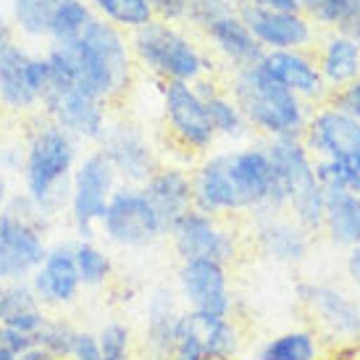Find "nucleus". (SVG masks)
I'll list each match as a JSON object with an SVG mask.
<instances>
[{"label": "nucleus", "mask_w": 360, "mask_h": 360, "mask_svg": "<svg viewBox=\"0 0 360 360\" xmlns=\"http://www.w3.org/2000/svg\"><path fill=\"white\" fill-rule=\"evenodd\" d=\"M234 11L231 6H226L224 0H190L187 3V16L184 24H190L192 30H205L208 24H213L216 19H221L224 13Z\"/></svg>", "instance_id": "nucleus-37"}, {"label": "nucleus", "mask_w": 360, "mask_h": 360, "mask_svg": "<svg viewBox=\"0 0 360 360\" xmlns=\"http://www.w3.org/2000/svg\"><path fill=\"white\" fill-rule=\"evenodd\" d=\"M250 6L271 13H300L297 0H250Z\"/></svg>", "instance_id": "nucleus-44"}, {"label": "nucleus", "mask_w": 360, "mask_h": 360, "mask_svg": "<svg viewBox=\"0 0 360 360\" xmlns=\"http://www.w3.org/2000/svg\"><path fill=\"white\" fill-rule=\"evenodd\" d=\"M74 263L79 274L82 290H103L116 274L110 252L98 240H74Z\"/></svg>", "instance_id": "nucleus-29"}, {"label": "nucleus", "mask_w": 360, "mask_h": 360, "mask_svg": "<svg viewBox=\"0 0 360 360\" xmlns=\"http://www.w3.org/2000/svg\"><path fill=\"white\" fill-rule=\"evenodd\" d=\"M237 13L263 51H308L316 40V27L302 13H271L250 3Z\"/></svg>", "instance_id": "nucleus-17"}, {"label": "nucleus", "mask_w": 360, "mask_h": 360, "mask_svg": "<svg viewBox=\"0 0 360 360\" xmlns=\"http://www.w3.org/2000/svg\"><path fill=\"white\" fill-rule=\"evenodd\" d=\"M98 360H105V358H98Z\"/></svg>", "instance_id": "nucleus-52"}, {"label": "nucleus", "mask_w": 360, "mask_h": 360, "mask_svg": "<svg viewBox=\"0 0 360 360\" xmlns=\"http://www.w3.org/2000/svg\"><path fill=\"white\" fill-rule=\"evenodd\" d=\"M260 66L300 101L308 103L310 108L329 103L331 90L321 77L316 56H310L308 51H266Z\"/></svg>", "instance_id": "nucleus-18"}, {"label": "nucleus", "mask_w": 360, "mask_h": 360, "mask_svg": "<svg viewBox=\"0 0 360 360\" xmlns=\"http://www.w3.org/2000/svg\"><path fill=\"white\" fill-rule=\"evenodd\" d=\"M53 221L24 192H11L0 210V284L30 281L48 255Z\"/></svg>", "instance_id": "nucleus-6"}, {"label": "nucleus", "mask_w": 360, "mask_h": 360, "mask_svg": "<svg viewBox=\"0 0 360 360\" xmlns=\"http://www.w3.org/2000/svg\"><path fill=\"white\" fill-rule=\"evenodd\" d=\"M224 3H226V6H231V8L237 11V8H242V6H248L250 0H224Z\"/></svg>", "instance_id": "nucleus-51"}, {"label": "nucleus", "mask_w": 360, "mask_h": 360, "mask_svg": "<svg viewBox=\"0 0 360 360\" xmlns=\"http://www.w3.org/2000/svg\"><path fill=\"white\" fill-rule=\"evenodd\" d=\"M202 37H205L210 51L221 58V63L229 66L231 71L255 66L266 56V51L252 37V32L245 27V21L240 19L237 11H229L213 24H208L202 30Z\"/></svg>", "instance_id": "nucleus-20"}, {"label": "nucleus", "mask_w": 360, "mask_h": 360, "mask_svg": "<svg viewBox=\"0 0 360 360\" xmlns=\"http://www.w3.org/2000/svg\"><path fill=\"white\" fill-rule=\"evenodd\" d=\"M226 92L260 140L302 137L313 108L271 77L260 63L231 71Z\"/></svg>", "instance_id": "nucleus-3"}, {"label": "nucleus", "mask_w": 360, "mask_h": 360, "mask_svg": "<svg viewBox=\"0 0 360 360\" xmlns=\"http://www.w3.org/2000/svg\"><path fill=\"white\" fill-rule=\"evenodd\" d=\"M11 198V184H8V174L0 169V205H6V200Z\"/></svg>", "instance_id": "nucleus-48"}, {"label": "nucleus", "mask_w": 360, "mask_h": 360, "mask_svg": "<svg viewBox=\"0 0 360 360\" xmlns=\"http://www.w3.org/2000/svg\"><path fill=\"white\" fill-rule=\"evenodd\" d=\"M71 358L74 360H98L101 358V345H98V331L79 329L74 337V347H71Z\"/></svg>", "instance_id": "nucleus-41"}, {"label": "nucleus", "mask_w": 360, "mask_h": 360, "mask_svg": "<svg viewBox=\"0 0 360 360\" xmlns=\"http://www.w3.org/2000/svg\"><path fill=\"white\" fill-rule=\"evenodd\" d=\"M98 237L119 250H148L169 237V229L142 187L119 184L98 224Z\"/></svg>", "instance_id": "nucleus-7"}, {"label": "nucleus", "mask_w": 360, "mask_h": 360, "mask_svg": "<svg viewBox=\"0 0 360 360\" xmlns=\"http://www.w3.org/2000/svg\"><path fill=\"white\" fill-rule=\"evenodd\" d=\"M77 331L79 329H77L69 319L51 313L48 321H45V326H42L40 334H37V345H40L42 350L51 352V355H56L58 360H66V358H71V347H74Z\"/></svg>", "instance_id": "nucleus-33"}, {"label": "nucleus", "mask_w": 360, "mask_h": 360, "mask_svg": "<svg viewBox=\"0 0 360 360\" xmlns=\"http://www.w3.org/2000/svg\"><path fill=\"white\" fill-rule=\"evenodd\" d=\"M0 345L3 347H8L13 355H21V352H27L30 347H34L37 345V340L34 337H30V334H21V331L11 329V326H3L0 323Z\"/></svg>", "instance_id": "nucleus-42"}, {"label": "nucleus", "mask_w": 360, "mask_h": 360, "mask_svg": "<svg viewBox=\"0 0 360 360\" xmlns=\"http://www.w3.org/2000/svg\"><path fill=\"white\" fill-rule=\"evenodd\" d=\"M3 124H6V108L0 105V148L6 145V129H3Z\"/></svg>", "instance_id": "nucleus-49"}, {"label": "nucleus", "mask_w": 360, "mask_h": 360, "mask_svg": "<svg viewBox=\"0 0 360 360\" xmlns=\"http://www.w3.org/2000/svg\"><path fill=\"white\" fill-rule=\"evenodd\" d=\"M27 79H30V87H32V92L37 95V101H42V95L51 87V66H48L45 53H30V60H27Z\"/></svg>", "instance_id": "nucleus-38"}, {"label": "nucleus", "mask_w": 360, "mask_h": 360, "mask_svg": "<svg viewBox=\"0 0 360 360\" xmlns=\"http://www.w3.org/2000/svg\"><path fill=\"white\" fill-rule=\"evenodd\" d=\"M0 210H3V205H0Z\"/></svg>", "instance_id": "nucleus-55"}, {"label": "nucleus", "mask_w": 360, "mask_h": 360, "mask_svg": "<svg viewBox=\"0 0 360 360\" xmlns=\"http://www.w3.org/2000/svg\"><path fill=\"white\" fill-rule=\"evenodd\" d=\"M21 163H24V145H3L0 148V169L6 174H21Z\"/></svg>", "instance_id": "nucleus-43"}, {"label": "nucleus", "mask_w": 360, "mask_h": 360, "mask_svg": "<svg viewBox=\"0 0 360 360\" xmlns=\"http://www.w3.org/2000/svg\"><path fill=\"white\" fill-rule=\"evenodd\" d=\"M34 308H42V305H40V300L34 297L30 281H11V284H3V290H0V323Z\"/></svg>", "instance_id": "nucleus-35"}, {"label": "nucleus", "mask_w": 360, "mask_h": 360, "mask_svg": "<svg viewBox=\"0 0 360 360\" xmlns=\"http://www.w3.org/2000/svg\"><path fill=\"white\" fill-rule=\"evenodd\" d=\"M297 300L313 321V331L321 340L345 345L360 342V300L342 287L300 281Z\"/></svg>", "instance_id": "nucleus-10"}, {"label": "nucleus", "mask_w": 360, "mask_h": 360, "mask_svg": "<svg viewBox=\"0 0 360 360\" xmlns=\"http://www.w3.org/2000/svg\"><path fill=\"white\" fill-rule=\"evenodd\" d=\"M119 184V174L98 148L82 153L66 202V221L74 231V240H98V224Z\"/></svg>", "instance_id": "nucleus-8"}, {"label": "nucleus", "mask_w": 360, "mask_h": 360, "mask_svg": "<svg viewBox=\"0 0 360 360\" xmlns=\"http://www.w3.org/2000/svg\"><path fill=\"white\" fill-rule=\"evenodd\" d=\"M176 295L184 310L198 316L226 319L234 316L229 266L208 258L179 260L176 266Z\"/></svg>", "instance_id": "nucleus-12"}, {"label": "nucleus", "mask_w": 360, "mask_h": 360, "mask_svg": "<svg viewBox=\"0 0 360 360\" xmlns=\"http://www.w3.org/2000/svg\"><path fill=\"white\" fill-rule=\"evenodd\" d=\"M134 66L148 71L158 82H190L213 77L216 60L202 51L181 24L153 19L142 30L129 34Z\"/></svg>", "instance_id": "nucleus-5"}, {"label": "nucleus", "mask_w": 360, "mask_h": 360, "mask_svg": "<svg viewBox=\"0 0 360 360\" xmlns=\"http://www.w3.org/2000/svg\"><path fill=\"white\" fill-rule=\"evenodd\" d=\"M58 0H8V21L21 42H48L53 8Z\"/></svg>", "instance_id": "nucleus-28"}, {"label": "nucleus", "mask_w": 360, "mask_h": 360, "mask_svg": "<svg viewBox=\"0 0 360 360\" xmlns=\"http://www.w3.org/2000/svg\"><path fill=\"white\" fill-rule=\"evenodd\" d=\"M101 358L105 360H131L134 352V331L124 321H108L98 329Z\"/></svg>", "instance_id": "nucleus-34"}, {"label": "nucleus", "mask_w": 360, "mask_h": 360, "mask_svg": "<svg viewBox=\"0 0 360 360\" xmlns=\"http://www.w3.org/2000/svg\"><path fill=\"white\" fill-rule=\"evenodd\" d=\"M0 290H3V284H0Z\"/></svg>", "instance_id": "nucleus-54"}, {"label": "nucleus", "mask_w": 360, "mask_h": 360, "mask_svg": "<svg viewBox=\"0 0 360 360\" xmlns=\"http://www.w3.org/2000/svg\"><path fill=\"white\" fill-rule=\"evenodd\" d=\"M181 302L176 290L155 287L145 302V329H142V358L169 360L176 345V323L181 316Z\"/></svg>", "instance_id": "nucleus-19"}, {"label": "nucleus", "mask_w": 360, "mask_h": 360, "mask_svg": "<svg viewBox=\"0 0 360 360\" xmlns=\"http://www.w3.org/2000/svg\"><path fill=\"white\" fill-rule=\"evenodd\" d=\"M195 323H198L202 350L210 360H237L242 355L245 337H242V329L234 316L213 319V316L195 313Z\"/></svg>", "instance_id": "nucleus-27"}, {"label": "nucleus", "mask_w": 360, "mask_h": 360, "mask_svg": "<svg viewBox=\"0 0 360 360\" xmlns=\"http://www.w3.org/2000/svg\"><path fill=\"white\" fill-rule=\"evenodd\" d=\"M252 219V248L276 266H300L308 258L313 234L305 231L287 210H266Z\"/></svg>", "instance_id": "nucleus-14"}, {"label": "nucleus", "mask_w": 360, "mask_h": 360, "mask_svg": "<svg viewBox=\"0 0 360 360\" xmlns=\"http://www.w3.org/2000/svg\"><path fill=\"white\" fill-rule=\"evenodd\" d=\"M302 142L313 155L316 181L323 192L345 190L360 195V121L334 105L313 108Z\"/></svg>", "instance_id": "nucleus-4"}, {"label": "nucleus", "mask_w": 360, "mask_h": 360, "mask_svg": "<svg viewBox=\"0 0 360 360\" xmlns=\"http://www.w3.org/2000/svg\"><path fill=\"white\" fill-rule=\"evenodd\" d=\"M87 3H90L95 19L108 21L127 34L142 30L145 24L155 19L148 0H87Z\"/></svg>", "instance_id": "nucleus-32"}, {"label": "nucleus", "mask_w": 360, "mask_h": 360, "mask_svg": "<svg viewBox=\"0 0 360 360\" xmlns=\"http://www.w3.org/2000/svg\"><path fill=\"white\" fill-rule=\"evenodd\" d=\"M148 3H150L155 19L169 21V24H184L190 0H148Z\"/></svg>", "instance_id": "nucleus-40"}, {"label": "nucleus", "mask_w": 360, "mask_h": 360, "mask_svg": "<svg viewBox=\"0 0 360 360\" xmlns=\"http://www.w3.org/2000/svg\"><path fill=\"white\" fill-rule=\"evenodd\" d=\"M69 53L77 90L105 103L108 108L119 105L134 84V58H131L129 34L108 21L95 19L79 40L63 45Z\"/></svg>", "instance_id": "nucleus-2"}, {"label": "nucleus", "mask_w": 360, "mask_h": 360, "mask_svg": "<svg viewBox=\"0 0 360 360\" xmlns=\"http://www.w3.org/2000/svg\"><path fill=\"white\" fill-rule=\"evenodd\" d=\"M140 187L153 202V208L158 210L166 229H171L174 221L195 208L192 205V171L179 163H160L150 174V179Z\"/></svg>", "instance_id": "nucleus-21"}, {"label": "nucleus", "mask_w": 360, "mask_h": 360, "mask_svg": "<svg viewBox=\"0 0 360 360\" xmlns=\"http://www.w3.org/2000/svg\"><path fill=\"white\" fill-rule=\"evenodd\" d=\"M0 360H19V355H13L8 347H3V345H0Z\"/></svg>", "instance_id": "nucleus-50"}, {"label": "nucleus", "mask_w": 360, "mask_h": 360, "mask_svg": "<svg viewBox=\"0 0 360 360\" xmlns=\"http://www.w3.org/2000/svg\"><path fill=\"white\" fill-rule=\"evenodd\" d=\"M21 145H24V163L19 174L21 192L48 219L56 221L60 213H66L71 176L82 158V142H77L51 119L34 113L27 121Z\"/></svg>", "instance_id": "nucleus-1"}, {"label": "nucleus", "mask_w": 360, "mask_h": 360, "mask_svg": "<svg viewBox=\"0 0 360 360\" xmlns=\"http://www.w3.org/2000/svg\"><path fill=\"white\" fill-rule=\"evenodd\" d=\"M300 13L305 19L313 21V27L319 30H334L340 19L345 16V11L350 6V0H297Z\"/></svg>", "instance_id": "nucleus-36"}, {"label": "nucleus", "mask_w": 360, "mask_h": 360, "mask_svg": "<svg viewBox=\"0 0 360 360\" xmlns=\"http://www.w3.org/2000/svg\"><path fill=\"white\" fill-rule=\"evenodd\" d=\"M252 360H323V340L308 326L279 331L260 345Z\"/></svg>", "instance_id": "nucleus-26"}, {"label": "nucleus", "mask_w": 360, "mask_h": 360, "mask_svg": "<svg viewBox=\"0 0 360 360\" xmlns=\"http://www.w3.org/2000/svg\"><path fill=\"white\" fill-rule=\"evenodd\" d=\"M30 48L21 40H11L0 48V105L16 116L40 113V101L27 79Z\"/></svg>", "instance_id": "nucleus-22"}, {"label": "nucleus", "mask_w": 360, "mask_h": 360, "mask_svg": "<svg viewBox=\"0 0 360 360\" xmlns=\"http://www.w3.org/2000/svg\"><path fill=\"white\" fill-rule=\"evenodd\" d=\"M19 360H58L56 355H51L48 350H42L40 345H34V347H30L27 352H21Z\"/></svg>", "instance_id": "nucleus-47"}, {"label": "nucleus", "mask_w": 360, "mask_h": 360, "mask_svg": "<svg viewBox=\"0 0 360 360\" xmlns=\"http://www.w3.org/2000/svg\"><path fill=\"white\" fill-rule=\"evenodd\" d=\"M66 360H74V358H66Z\"/></svg>", "instance_id": "nucleus-53"}, {"label": "nucleus", "mask_w": 360, "mask_h": 360, "mask_svg": "<svg viewBox=\"0 0 360 360\" xmlns=\"http://www.w3.org/2000/svg\"><path fill=\"white\" fill-rule=\"evenodd\" d=\"M169 240L179 260L208 258L231 266L242 252L240 231L229 226L226 219L208 216L198 208L187 210L181 219L174 221Z\"/></svg>", "instance_id": "nucleus-11"}, {"label": "nucleus", "mask_w": 360, "mask_h": 360, "mask_svg": "<svg viewBox=\"0 0 360 360\" xmlns=\"http://www.w3.org/2000/svg\"><path fill=\"white\" fill-rule=\"evenodd\" d=\"M266 153H269L274 171L279 176L281 187L287 192V202L300 195V192L313 190L316 181V169H313V155L308 153L302 137H279V140H266Z\"/></svg>", "instance_id": "nucleus-23"}, {"label": "nucleus", "mask_w": 360, "mask_h": 360, "mask_svg": "<svg viewBox=\"0 0 360 360\" xmlns=\"http://www.w3.org/2000/svg\"><path fill=\"white\" fill-rule=\"evenodd\" d=\"M30 287L45 310H63L77 305L82 281L74 263V240L53 242L42 266L30 276Z\"/></svg>", "instance_id": "nucleus-15"}, {"label": "nucleus", "mask_w": 360, "mask_h": 360, "mask_svg": "<svg viewBox=\"0 0 360 360\" xmlns=\"http://www.w3.org/2000/svg\"><path fill=\"white\" fill-rule=\"evenodd\" d=\"M158 98L163 127L184 158H202L216 150L219 134L210 124L205 101L190 82H158Z\"/></svg>", "instance_id": "nucleus-9"}, {"label": "nucleus", "mask_w": 360, "mask_h": 360, "mask_svg": "<svg viewBox=\"0 0 360 360\" xmlns=\"http://www.w3.org/2000/svg\"><path fill=\"white\" fill-rule=\"evenodd\" d=\"M95 148L108 158L113 171L119 174L121 184L140 187L163 163L155 145L148 137V131L142 129L137 121L124 119V116H110L108 127Z\"/></svg>", "instance_id": "nucleus-13"}, {"label": "nucleus", "mask_w": 360, "mask_h": 360, "mask_svg": "<svg viewBox=\"0 0 360 360\" xmlns=\"http://www.w3.org/2000/svg\"><path fill=\"white\" fill-rule=\"evenodd\" d=\"M40 116L58 124L63 131H69L77 142L98 145L103 131L110 121V108L105 103L95 101L84 92L74 90L60 98H48L40 103Z\"/></svg>", "instance_id": "nucleus-16"}, {"label": "nucleus", "mask_w": 360, "mask_h": 360, "mask_svg": "<svg viewBox=\"0 0 360 360\" xmlns=\"http://www.w3.org/2000/svg\"><path fill=\"white\" fill-rule=\"evenodd\" d=\"M345 274L350 284L355 287V292L360 295V245H355L352 250H347V258H345Z\"/></svg>", "instance_id": "nucleus-45"}, {"label": "nucleus", "mask_w": 360, "mask_h": 360, "mask_svg": "<svg viewBox=\"0 0 360 360\" xmlns=\"http://www.w3.org/2000/svg\"><path fill=\"white\" fill-rule=\"evenodd\" d=\"M329 105H334L337 110H342V113L352 116L355 121H360V77L355 82H350L347 87L331 92Z\"/></svg>", "instance_id": "nucleus-39"}, {"label": "nucleus", "mask_w": 360, "mask_h": 360, "mask_svg": "<svg viewBox=\"0 0 360 360\" xmlns=\"http://www.w3.org/2000/svg\"><path fill=\"white\" fill-rule=\"evenodd\" d=\"M319 69L331 92L347 87L360 77V45L350 37L331 30L319 48Z\"/></svg>", "instance_id": "nucleus-24"}, {"label": "nucleus", "mask_w": 360, "mask_h": 360, "mask_svg": "<svg viewBox=\"0 0 360 360\" xmlns=\"http://www.w3.org/2000/svg\"><path fill=\"white\" fill-rule=\"evenodd\" d=\"M205 108H208L210 124L219 134V140L229 142H245L250 140V124L245 119V113L240 110V105L231 101V95L226 92V87L219 92H213L210 98H205Z\"/></svg>", "instance_id": "nucleus-30"}, {"label": "nucleus", "mask_w": 360, "mask_h": 360, "mask_svg": "<svg viewBox=\"0 0 360 360\" xmlns=\"http://www.w3.org/2000/svg\"><path fill=\"white\" fill-rule=\"evenodd\" d=\"M92 21H95V13L87 0H58L53 8L48 45H66V42L79 40Z\"/></svg>", "instance_id": "nucleus-31"}, {"label": "nucleus", "mask_w": 360, "mask_h": 360, "mask_svg": "<svg viewBox=\"0 0 360 360\" xmlns=\"http://www.w3.org/2000/svg\"><path fill=\"white\" fill-rule=\"evenodd\" d=\"M321 231L331 245L345 250L360 245V195L345 190L326 192V216Z\"/></svg>", "instance_id": "nucleus-25"}, {"label": "nucleus", "mask_w": 360, "mask_h": 360, "mask_svg": "<svg viewBox=\"0 0 360 360\" xmlns=\"http://www.w3.org/2000/svg\"><path fill=\"white\" fill-rule=\"evenodd\" d=\"M11 40H13V30H11L8 13L0 8V48H3V45H8Z\"/></svg>", "instance_id": "nucleus-46"}]
</instances>
